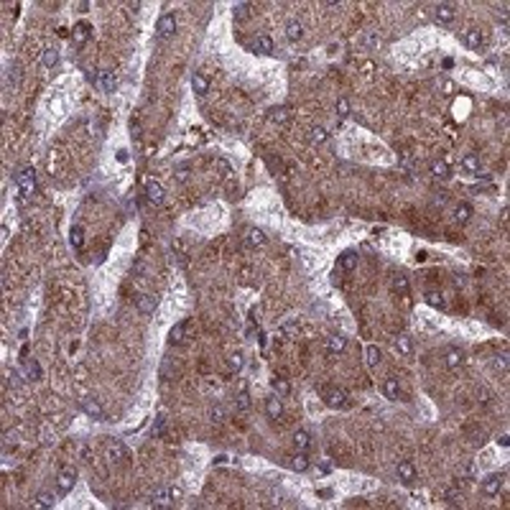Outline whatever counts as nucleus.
Instances as JSON below:
<instances>
[{
	"label": "nucleus",
	"mask_w": 510,
	"mask_h": 510,
	"mask_svg": "<svg viewBox=\"0 0 510 510\" xmlns=\"http://www.w3.org/2000/svg\"><path fill=\"white\" fill-rule=\"evenodd\" d=\"M344 347H347V339H344L342 334H332V337L327 339V350L332 352V355H339Z\"/></svg>",
	"instance_id": "obj_21"
},
{
	"label": "nucleus",
	"mask_w": 510,
	"mask_h": 510,
	"mask_svg": "<svg viewBox=\"0 0 510 510\" xmlns=\"http://www.w3.org/2000/svg\"><path fill=\"white\" fill-rule=\"evenodd\" d=\"M248 245H253V248H260V245H265V235H263V230H258V227H250V230H248Z\"/></svg>",
	"instance_id": "obj_28"
},
{
	"label": "nucleus",
	"mask_w": 510,
	"mask_h": 510,
	"mask_svg": "<svg viewBox=\"0 0 510 510\" xmlns=\"http://www.w3.org/2000/svg\"><path fill=\"white\" fill-rule=\"evenodd\" d=\"M462 169L467 171V174H477L479 171V156L477 153H467L462 158Z\"/></svg>",
	"instance_id": "obj_26"
},
{
	"label": "nucleus",
	"mask_w": 510,
	"mask_h": 510,
	"mask_svg": "<svg viewBox=\"0 0 510 510\" xmlns=\"http://www.w3.org/2000/svg\"><path fill=\"white\" fill-rule=\"evenodd\" d=\"M309 141H311V143H324V141H327V128H322V125L311 128V136H309Z\"/></svg>",
	"instance_id": "obj_41"
},
{
	"label": "nucleus",
	"mask_w": 510,
	"mask_h": 510,
	"mask_svg": "<svg viewBox=\"0 0 510 510\" xmlns=\"http://www.w3.org/2000/svg\"><path fill=\"white\" fill-rule=\"evenodd\" d=\"M54 505V495L51 492H38L36 495V508H51Z\"/></svg>",
	"instance_id": "obj_40"
},
{
	"label": "nucleus",
	"mask_w": 510,
	"mask_h": 510,
	"mask_svg": "<svg viewBox=\"0 0 510 510\" xmlns=\"http://www.w3.org/2000/svg\"><path fill=\"white\" fill-rule=\"evenodd\" d=\"M503 482H505V477L503 474H487L485 479H482V492L485 495H498L500 492V487H503Z\"/></svg>",
	"instance_id": "obj_7"
},
{
	"label": "nucleus",
	"mask_w": 510,
	"mask_h": 510,
	"mask_svg": "<svg viewBox=\"0 0 510 510\" xmlns=\"http://www.w3.org/2000/svg\"><path fill=\"white\" fill-rule=\"evenodd\" d=\"M337 112H339V117H347V115H350V102H347V97H339V100H337Z\"/></svg>",
	"instance_id": "obj_42"
},
{
	"label": "nucleus",
	"mask_w": 510,
	"mask_h": 510,
	"mask_svg": "<svg viewBox=\"0 0 510 510\" xmlns=\"http://www.w3.org/2000/svg\"><path fill=\"white\" fill-rule=\"evenodd\" d=\"M232 16H235V21H248L250 18V3H237L232 8Z\"/></svg>",
	"instance_id": "obj_31"
},
{
	"label": "nucleus",
	"mask_w": 510,
	"mask_h": 510,
	"mask_svg": "<svg viewBox=\"0 0 510 510\" xmlns=\"http://www.w3.org/2000/svg\"><path fill=\"white\" fill-rule=\"evenodd\" d=\"M41 62H43V67H46V69L56 67V62H59V51H56V49H43Z\"/></svg>",
	"instance_id": "obj_32"
},
{
	"label": "nucleus",
	"mask_w": 510,
	"mask_h": 510,
	"mask_svg": "<svg viewBox=\"0 0 510 510\" xmlns=\"http://www.w3.org/2000/svg\"><path fill=\"white\" fill-rule=\"evenodd\" d=\"M89 34H92V28H89L87 23H77V26H74V31H72V38H74L77 46H82V43H87Z\"/></svg>",
	"instance_id": "obj_17"
},
{
	"label": "nucleus",
	"mask_w": 510,
	"mask_h": 510,
	"mask_svg": "<svg viewBox=\"0 0 510 510\" xmlns=\"http://www.w3.org/2000/svg\"><path fill=\"white\" fill-rule=\"evenodd\" d=\"M337 268H342V271L352 273L355 268H357V253H355V250H347V253H342V255H339V263H337Z\"/></svg>",
	"instance_id": "obj_15"
},
{
	"label": "nucleus",
	"mask_w": 510,
	"mask_h": 510,
	"mask_svg": "<svg viewBox=\"0 0 510 510\" xmlns=\"http://www.w3.org/2000/svg\"><path fill=\"white\" fill-rule=\"evenodd\" d=\"M365 355H367V365H370V367H375V365L380 363V350L375 347V344H370V347L365 350Z\"/></svg>",
	"instance_id": "obj_39"
},
{
	"label": "nucleus",
	"mask_w": 510,
	"mask_h": 510,
	"mask_svg": "<svg viewBox=\"0 0 510 510\" xmlns=\"http://www.w3.org/2000/svg\"><path fill=\"white\" fill-rule=\"evenodd\" d=\"M74 482H77V470H74L72 464H64V467L59 470V477H56L59 492H62V495H67V492L74 487Z\"/></svg>",
	"instance_id": "obj_1"
},
{
	"label": "nucleus",
	"mask_w": 510,
	"mask_h": 510,
	"mask_svg": "<svg viewBox=\"0 0 510 510\" xmlns=\"http://www.w3.org/2000/svg\"><path fill=\"white\" fill-rule=\"evenodd\" d=\"M271 120H273V123H289L291 110L289 108H276V110H271Z\"/></svg>",
	"instance_id": "obj_34"
},
{
	"label": "nucleus",
	"mask_w": 510,
	"mask_h": 510,
	"mask_svg": "<svg viewBox=\"0 0 510 510\" xmlns=\"http://www.w3.org/2000/svg\"><path fill=\"white\" fill-rule=\"evenodd\" d=\"M383 391H385V398L388 401H398L401 398V385H398V378H388L385 385H383Z\"/></svg>",
	"instance_id": "obj_19"
},
{
	"label": "nucleus",
	"mask_w": 510,
	"mask_h": 510,
	"mask_svg": "<svg viewBox=\"0 0 510 510\" xmlns=\"http://www.w3.org/2000/svg\"><path fill=\"white\" fill-rule=\"evenodd\" d=\"M227 363H230V367H232V370H240V367H243V352H235V355H230V360H227Z\"/></svg>",
	"instance_id": "obj_44"
},
{
	"label": "nucleus",
	"mask_w": 510,
	"mask_h": 510,
	"mask_svg": "<svg viewBox=\"0 0 510 510\" xmlns=\"http://www.w3.org/2000/svg\"><path fill=\"white\" fill-rule=\"evenodd\" d=\"M464 41H467V46H470V49L479 51V49L485 46V34L479 31V28H470L467 36H464Z\"/></svg>",
	"instance_id": "obj_12"
},
{
	"label": "nucleus",
	"mask_w": 510,
	"mask_h": 510,
	"mask_svg": "<svg viewBox=\"0 0 510 510\" xmlns=\"http://www.w3.org/2000/svg\"><path fill=\"white\" fill-rule=\"evenodd\" d=\"M250 49L255 51V54H273V41H271V36H258L253 43H250Z\"/></svg>",
	"instance_id": "obj_14"
},
{
	"label": "nucleus",
	"mask_w": 510,
	"mask_h": 510,
	"mask_svg": "<svg viewBox=\"0 0 510 510\" xmlns=\"http://www.w3.org/2000/svg\"><path fill=\"white\" fill-rule=\"evenodd\" d=\"M146 197H148V202L151 204H163V186L158 184V182H153V179H148L146 182Z\"/></svg>",
	"instance_id": "obj_6"
},
{
	"label": "nucleus",
	"mask_w": 510,
	"mask_h": 510,
	"mask_svg": "<svg viewBox=\"0 0 510 510\" xmlns=\"http://www.w3.org/2000/svg\"><path fill=\"white\" fill-rule=\"evenodd\" d=\"M434 18L446 26V23H452V21L457 18V8H454L452 3H439L437 8H434Z\"/></svg>",
	"instance_id": "obj_3"
},
{
	"label": "nucleus",
	"mask_w": 510,
	"mask_h": 510,
	"mask_svg": "<svg viewBox=\"0 0 510 510\" xmlns=\"http://www.w3.org/2000/svg\"><path fill=\"white\" fill-rule=\"evenodd\" d=\"M393 291H396V293H401V296H406V293H408V278L403 276V273H398V276L393 278Z\"/></svg>",
	"instance_id": "obj_33"
},
{
	"label": "nucleus",
	"mask_w": 510,
	"mask_h": 510,
	"mask_svg": "<svg viewBox=\"0 0 510 510\" xmlns=\"http://www.w3.org/2000/svg\"><path fill=\"white\" fill-rule=\"evenodd\" d=\"M396 350H398L401 355H411V352H413V344H411V337H408V334H401V337L396 339Z\"/></svg>",
	"instance_id": "obj_30"
},
{
	"label": "nucleus",
	"mask_w": 510,
	"mask_h": 510,
	"mask_svg": "<svg viewBox=\"0 0 510 510\" xmlns=\"http://www.w3.org/2000/svg\"><path fill=\"white\" fill-rule=\"evenodd\" d=\"M235 408H237V411H248V408H250V396H248V391H240V393H237Z\"/></svg>",
	"instance_id": "obj_38"
},
{
	"label": "nucleus",
	"mask_w": 510,
	"mask_h": 510,
	"mask_svg": "<svg viewBox=\"0 0 510 510\" xmlns=\"http://www.w3.org/2000/svg\"><path fill=\"white\" fill-rule=\"evenodd\" d=\"M498 444H503V446H508V444H510V441H508V437H505V434H503V437L498 439Z\"/></svg>",
	"instance_id": "obj_49"
},
{
	"label": "nucleus",
	"mask_w": 510,
	"mask_h": 510,
	"mask_svg": "<svg viewBox=\"0 0 510 510\" xmlns=\"http://www.w3.org/2000/svg\"><path fill=\"white\" fill-rule=\"evenodd\" d=\"M324 401H327V406H332V408H342L344 403H347V391H342V388H329L324 393Z\"/></svg>",
	"instance_id": "obj_5"
},
{
	"label": "nucleus",
	"mask_w": 510,
	"mask_h": 510,
	"mask_svg": "<svg viewBox=\"0 0 510 510\" xmlns=\"http://www.w3.org/2000/svg\"><path fill=\"white\" fill-rule=\"evenodd\" d=\"M431 176L434 179H449V163L446 161H431Z\"/></svg>",
	"instance_id": "obj_23"
},
{
	"label": "nucleus",
	"mask_w": 510,
	"mask_h": 510,
	"mask_svg": "<svg viewBox=\"0 0 510 510\" xmlns=\"http://www.w3.org/2000/svg\"><path fill=\"white\" fill-rule=\"evenodd\" d=\"M176 179H179V182H186V179H189V166H186V163H182V166L176 169Z\"/></svg>",
	"instance_id": "obj_46"
},
{
	"label": "nucleus",
	"mask_w": 510,
	"mask_h": 510,
	"mask_svg": "<svg viewBox=\"0 0 510 510\" xmlns=\"http://www.w3.org/2000/svg\"><path fill=\"white\" fill-rule=\"evenodd\" d=\"M156 31H158V36H161V38L174 36V31H176V16H174V13H166V16H161V18H158Z\"/></svg>",
	"instance_id": "obj_4"
},
{
	"label": "nucleus",
	"mask_w": 510,
	"mask_h": 510,
	"mask_svg": "<svg viewBox=\"0 0 510 510\" xmlns=\"http://www.w3.org/2000/svg\"><path fill=\"white\" fill-rule=\"evenodd\" d=\"M26 372L31 375V380H41V367H38V363H36L34 357L26 360Z\"/></svg>",
	"instance_id": "obj_35"
},
{
	"label": "nucleus",
	"mask_w": 510,
	"mask_h": 510,
	"mask_svg": "<svg viewBox=\"0 0 510 510\" xmlns=\"http://www.w3.org/2000/svg\"><path fill=\"white\" fill-rule=\"evenodd\" d=\"M289 464H291L293 470H298V472H304V470H309V459L304 457V452H298L296 457H291V462H289Z\"/></svg>",
	"instance_id": "obj_36"
},
{
	"label": "nucleus",
	"mask_w": 510,
	"mask_h": 510,
	"mask_svg": "<svg viewBox=\"0 0 510 510\" xmlns=\"http://www.w3.org/2000/svg\"><path fill=\"white\" fill-rule=\"evenodd\" d=\"M189 324H191L189 319H182V322H179V324H174V329H171V332H169V342H171V344H182V342L186 339V332H189Z\"/></svg>",
	"instance_id": "obj_8"
},
{
	"label": "nucleus",
	"mask_w": 510,
	"mask_h": 510,
	"mask_svg": "<svg viewBox=\"0 0 510 510\" xmlns=\"http://www.w3.org/2000/svg\"><path fill=\"white\" fill-rule=\"evenodd\" d=\"M293 444H296V449L298 452H306V449L311 446V437L304 431V429H298L296 434H293Z\"/></svg>",
	"instance_id": "obj_25"
},
{
	"label": "nucleus",
	"mask_w": 510,
	"mask_h": 510,
	"mask_svg": "<svg viewBox=\"0 0 510 510\" xmlns=\"http://www.w3.org/2000/svg\"><path fill=\"white\" fill-rule=\"evenodd\" d=\"M426 304L434 306V309H444V298H441L439 291H429V293H426Z\"/></svg>",
	"instance_id": "obj_37"
},
{
	"label": "nucleus",
	"mask_w": 510,
	"mask_h": 510,
	"mask_svg": "<svg viewBox=\"0 0 510 510\" xmlns=\"http://www.w3.org/2000/svg\"><path fill=\"white\" fill-rule=\"evenodd\" d=\"M265 413L271 416V418H281L283 406H281V398H278V396H271V398L265 401Z\"/></svg>",
	"instance_id": "obj_20"
},
{
	"label": "nucleus",
	"mask_w": 510,
	"mask_h": 510,
	"mask_svg": "<svg viewBox=\"0 0 510 510\" xmlns=\"http://www.w3.org/2000/svg\"><path fill=\"white\" fill-rule=\"evenodd\" d=\"M398 477H401V482L411 485L413 479H416V467H413V462H408V459L398 462Z\"/></svg>",
	"instance_id": "obj_11"
},
{
	"label": "nucleus",
	"mask_w": 510,
	"mask_h": 510,
	"mask_svg": "<svg viewBox=\"0 0 510 510\" xmlns=\"http://www.w3.org/2000/svg\"><path fill=\"white\" fill-rule=\"evenodd\" d=\"M472 217V207L467 204V202H459L457 207H454V219L457 222H467Z\"/></svg>",
	"instance_id": "obj_27"
},
{
	"label": "nucleus",
	"mask_w": 510,
	"mask_h": 510,
	"mask_svg": "<svg viewBox=\"0 0 510 510\" xmlns=\"http://www.w3.org/2000/svg\"><path fill=\"white\" fill-rule=\"evenodd\" d=\"M495 367H508V352H503V355H498V360H495Z\"/></svg>",
	"instance_id": "obj_47"
},
{
	"label": "nucleus",
	"mask_w": 510,
	"mask_h": 510,
	"mask_svg": "<svg viewBox=\"0 0 510 510\" xmlns=\"http://www.w3.org/2000/svg\"><path fill=\"white\" fill-rule=\"evenodd\" d=\"M212 418H215V421H222V418H224V408H222V406H215V408H212Z\"/></svg>",
	"instance_id": "obj_48"
},
{
	"label": "nucleus",
	"mask_w": 510,
	"mask_h": 510,
	"mask_svg": "<svg viewBox=\"0 0 510 510\" xmlns=\"http://www.w3.org/2000/svg\"><path fill=\"white\" fill-rule=\"evenodd\" d=\"M286 36H289L291 41H298V38L304 36V26L298 23V21H289V23H286Z\"/></svg>",
	"instance_id": "obj_29"
},
{
	"label": "nucleus",
	"mask_w": 510,
	"mask_h": 510,
	"mask_svg": "<svg viewBox=\"0 0 510 510\" xmlns=\"http://www.w3.org/2000/svg\"><path fill=\"white\" fill-rule=\"evenodd\" d=\"M82 408L92 416L95 421H105V411H102V406H100L95 398H84V401H82Z\"/></svg>",
	"instance_id": "obj_13"
},
{
	"label": "nucleus",
	"mask_w": 510,
	"mask_h": 510,
	"mask_svg": "<svg viewBox=\"0 0 510 510\" xmlns=\"http://www.w3.org/2000/svg\"><path fill=\"white\" fill-rule=\"evenodd\" d=\"M69 243H72V248H77V250L84 245V227H82V224H74V227H72Z\"/></svg>",
	"instance_id": "obj_24"
},
{
	"label": "nucleus",
	"mask_w": 510,
	"mask_h": 510,
	"mask_svg": "<svg viewBox=\"0 0 510 510\" xmlns=\"http://www.w3.org/2000/svg\"><path fill=\"white\" fill-rule=\"evenodd\" d=\"M16 184L21 186V191L26 194H34L36 191V176H34V169H23V171H18L16 174Z\"/></svg>",
	"instance_id": "obj_2"
},
{
	"label": "nucleus",
	"mask_w": 510,
	"mask_h": 510,
	"mask_svg": "<svg viewBox=\"0 0 510 510\" xmlns=\"http://www.w3.org/2000/svg\"><path fill=\"white\" fill-rule=\"evenodd\" d=\"M462 363H464V352H462L459 347H449V350H446V367L457 370Z\"/></svg>",
	"instance_id": "obj_18"
},
{
	"label": "nucleus",
	"mask_w": 510,
	"mask_h": 510,
	"mask_svg": "<svg viewBox=\"0 0 510 510\" xmlns=\"http://www.w3.org/2000/svg\"><path fill=\"white\" fill-rule=\"evenodd\" d=\"M191 87H194V92H197V95L204 97V95L209 92V79L204 77L202 72H194V74H191Z\"/></svg>",
	"instance_id": "obj_16"
},
{
	"label": "nucleus",
	"mask_w": 510,
	"mask_h": 510,
	"mask_svg": "<svg viewBox=\"0 0 510 510\" xmlns=\"http://www.w3.org/2000/svg\"><path fill=\"white\" fill-rule=\"evenodd\" d=\"M273 388H276V391H278L281 396H286V393H289V383L283 380V378H276V380H273Z\"/></svg>",
	"instance_id": "obj_45"
},
{
	"label": "nucleus",
	"mask_w": 510,
	"mask_h": 510,
	"mask_svg": "<svg viewBox=\"0 0 510 510\" xmlns=\"http://www.w3.org/2000/svg\"><path fill=\"white\" fill-rule=\"evenodd\" d=\"M97 84H100V89L102 92H115V87H117V77H115V72H110V69H102L100 72V79H97Z\"/></svg>",
	"instance_id": "obj_9"
},
{
	"label": "nucleus",
	"mask_w": 510,
	"mask_h": 510,
	"mask_svg": "<svg viewBox=\"0 0 510 510\" xmlns=\"http://www.w3.org/2000/svg\"><path fill=\"white\" fill-rule=\"evenodd\" d=\"M444 498H446L449 503H452V505H457V503L462 500V492H459V490H454V487H449V490L444 492Z\"/></svg>",
	"instance_id": "obj_43"
},
{
	"label": "nucleus",
	"mask_w": 510,
	"mask_h": 510,
	"mask_svg": "<svg viewBox=\"0 0 510 510\" xmlns=\"http://www.w3.org/2000/svg\"><path fill=\"white\" fill-rule=\"evenodd\" d=\"M156 306H158V298H156V296H148V293H146V296L138 298V311H141V314H151Z\"/></svg>",
	"instance_id": "obj_22"
},
{
	"label": "nucleus",
	"mask_w": 510,
	"mask_h": 510,
	"mask_svg": "<svg viewBox=\"0 0 510 510\" xmlns=\"http://www.w3.org/2000/svg\"><path fill=\"white\" fill-rule=\"evenodd\" d=\"M108 452H110V459L117 462V464H125V462L130 459V454H128V449H125L123 441H112V444L108 446Z\"/></svg>",
	"instance_id": "obj_10"
}]
</instances>
